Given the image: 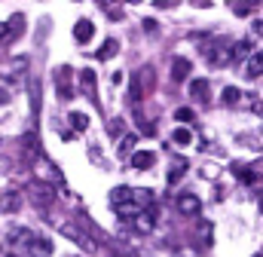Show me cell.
I'll list each match as a JSON object with an SVG mask.
<instances>
[{"label": "cell", "mask_w": 263, "mask_h": 257, "mask_svg": "<svg viewBox=\"0 0 263 257\" xmlns=\"http://www.w3.org/2000/svg\"><path fill=\"white\" fill-rule=\"evenodd\" d=\"M55 227H59V233H62V236H67L70 242H77V245H80L83 251H89V254H92V251H98L95 239H92V236H89V233H86L83 227H77V224H70V221H62V224L55 221Z\"/></svg>", "instance_id": "1"}, {"label": "cell", "mask_w": 263, "mask_h": 257, "mask_svg": "<svg viewBox=\"0 0 263 257\" xmlns=\"http://www.w3.org/2000/svg\"><path fill=\"white\" fill-rule=\"evenodd\" d=\"M202 56L211 67H223V64H230L236 59V52L230 46H202Z\"/></svg>", "instance_id": "2"}, {"label": "cell", "mask_w": 263, "mask_h": 257, "mask_svg": "<svg viewBox=\"0 0 263 257\" xmlns=\"http://www.w3.org/2000/svg\"><path fill=\"white\" fill-rule=\"evenodd\" d=\"M70 80H73V70H70L67 64H62V67L55 70V89H59V98H62V101H70V98H73Z\"/></svg>", "instance_id": "3"}, {"label": "cell", "mask_w": 263, "mask_h": 257, "mask_svg": "<svg viewBox=\"0 0 263 257\" xmlns=\"http://www.w3.org/2000/svg\"><path fill=\"white\" fill-rule=\"evenodd\" d=\"M28 251L34 257H52L55 245H52V239H46V236H31V239H28Z\"/></svg>", "instance_id": "4"}, {"label": "cell", "mask_w": 263, "mask_h": 257, "mask_svg": "<svg viewBox=\"0 0 263 257\" xmlns=\"http://www.w3.org/2000/svg\"><path fill=\"white\" fill-rule=\"evenodd\" d=\"M132 202H135V190L132 187H114L110 190V205L117 211H126V205L132 208Z\"/></svg>", "instance_id": "5"}, {"label": "cell", "mask_w": 263, "mask_h": 257, "mask_svg": "<svg viewBox=\"0 0 263 257\" xmlns=\"http://www.w3.org/2000/svg\"><path fill=\"white\" fill-rule=\"evenodd\" d=\"M178 211H181V214H190V217L199 214V211H202V202H199L196 193H181V196H178Z\"/></svg>", "instance_id": "6"}, {"label": "cell", "mask_w": 263, "mask_h": 257, "mask_svg": "<svg viewBox=\"0 0 263 257\" xmlns=\"http://www.w3.org/2000/svg\"><path fill=\"white\" fill-rule=\"evenodd\" d=\"M31 199H34L37 205L49 208V205L55 202V193H52V187H49V184H34V187H31Z\"/></svg>", "instance_id": "7"}, {"label": "cell", "mask_w": 263, "mask_h": 257, "mask_svg": "<svg viewBox=\"0 0 263 257\" xmlns=\"http://www.w3.org/2000/svg\"><path fill=\"white\" fill-rule=\"evenodd\" d=\"M190 59H181V56H175L172 59V80L175 83H184V80H190Z\"/></svg>", "instance_id": "8"}, {"label": "cell", "mask_w": 263, "mask_h": 257, "mask_svg": "<svg viewBox=\"0 0 263 257\" xmlns=\"http://www.w3.org/2000/svg\"><path fill=\"white\" fill-rule=\"evenodd\" d=\"M22 31H25V15H12V19L3 25V40H15V37H22Z\"/></svg>", "instance_id": "9"}, {"label": "cell", "mask_w": 263, "mask_h": 257, "mask_svg": "<svg viewBox=\"0 0 263 257\" xmlns=\"http://www.w3.org/2000/svg\"><path fill=\"white\" fill-rule=\"evenodd\" d=\"M129 162H132V169H150L153 162H156V153L153 150H135V156H129Z\"/></svg>", "instance_id": "10"}, {"label": "cell", "mask_w": 263, "mask_h": 257, "mask_svg": "<svg viewBox=\"0 0 263 257\" xmlns=\"http://www.w3.org/2000/svg\"><path fill=\"white\" fill-rule=\"evenodd\" d=\"M248 80H257V77H263V49L260 52H254L251 59H248V64H245V70H242Z\"/></svg>", "instance_id": "11"}, {"label": "cell", "mask_w": 263, "mask_h": 257, "mask_svg": "<svg viewBox=\"0 0 263 257\" xmlns=\"http://www.w3.org/2000/svg\"><path fill=\"white\" fill-rule=\"evenodd\" d=\"M92 34H95V25H92L89 19H80V22L73 25V37H77L80 43H89V40H92Z\"/></svg>", "instance_id": "12"}, {"label": "cell", "mask_w": 263, "mask_h": 257, "mask_svg": "<svg viewBox=\"0 0 263 257\" xmlns=\"http://www.w3.org/2000/svg\"><path fill=\"white\" fill-rule=\"evenodd\" d=\"M190 95H193L196 101H205V104H208V80H202V77L190 80Z\"/></svg>", "instance_id": "13"}, {"label": "cell", "mask_w": 263, "mask_h": 257, "mask_svg": "<svg viewBox=\"0 0 263 257\" xmlns=\"http://www.w3.org/2000/svg\"><path fill=\"white\" fill-rule=\"evenodd\" d=\"M80 86L86 89V95H89V98H95V70L83 67V70H80Z\"/></svg>", "instance_id": "14"}, {"label": "cell", "mask_w": 263, "mask_h": 257, "mask_svg": "<svg viewBox=\"0 0 263 257\" xmlns=\"http://www.w3.org/2000/svg\"><path fill=\"white\" fill-rule=\"evenodd\" d=\"M220 101H223V104H227V107H236V104H239V101H242V92H239V89H236V86H227V89H223V92H220Z\"/></svg>", "instance_id": "15"}, {"label": "cell", "mask_w": 263, "mask_h": 257, "mask_svg": "<svg viewBox=\"0 0 263 257\" xmlns=\"http://www.w3.org/2000/svg\"><path fill=\"white\" fill-rule=\"evenodd\" d=\"M18 205H22L18 193H3L0 196V211H18Z\"/></svg>", "instance_id": "16"}, {"label": "cell", "mask_w": 263, "mask_h": 257, "mask_svg": "<svg viewBox=\"0 0 263 257\" xmlns=\"http://www.w3.org/2000/svg\"><path fill=\"white\" fill-rule=\"evenodd\" d=\"M67 120H70V126L77 128V132H86V128H89V117H86L83 111H73Z\"/></svg>", "instance_id": "17"}, {"label": "cell", "mask_w": 263, "mask_h": 257, "mask_svg": "<svg viewBox=\"0 0 263 257\" xmlns=\"http://www.w3.org/2000/svg\"><path fill=\"white\" fill-rule=\"evenodd\" d=\"M117 52H120V43H117V40H107V43L98 49V59H101V62H107V59H114Z\"/></svg>", "instance_id": "18"}, {"label": "cell", "mask_w": 263, "mask_h": 257, "mask_svg": "<svg viewBox=\"0 0 263 257\" xmlns=\"http://www.w3.org/2000/svg\"><path fill=\"white\" fill-rule=\"evenodd\" d=\"M172 141H175V144H181V147H187V144L193 141V135H190V128H187V126H178V128H175V135H172Z\"/></svg>", "instance_id": "19"}, {"label": "cell", "mask_w": 263, "mask_h": 257, "mask_svg": "<svg viewBox=\"0 0 263 257\" xmlns=\"http://www.w3.org/2000/svg\"><path fill=\"white\" fill-rule=\"evenodd\" d=\"M144 98V86H141V80L138 77H132V86H129V101L132 104H138Z\"/></svg>", "instance_id": "20"}, {"label": "cell", "mask_w": 263, "mask_h": 257, "mask_svg": "<svg viewBox=\"0 0 263 257\" xmlns=\"http://www.w3.org/2000/svg\"><path fill=\"white\" fill-rule=\"evenodd\" d=\"M175 120H178L181 126H187V123L196 120V114H193V107H178V111H175Z\"/></svg>", "instance_id": "21"}, {"label": "cell", "mask_w": 263, "mask_h": 257, "mask_svg": "<svg viewBox=\"0 0 263 257\" xmlns=\"http://www.w3.org/2000/svg\"><path fill=\"white\" fill-rule=\"evenodd\" d=\"M135 205H147V208H153V193L150 190H135Z\"/></svg>", "instance_id": "22"}, {"label": "cell", "mask_w": 263, "mask_h": 257, "mask_svg": "<svg viewBox=\"0 0 263 257\" xmlns=\"http://www.w3.org/2000/svg\"><path fill=\"white\" fill-rule=\"evenodd\" d=\"M251 40H239L236 46H233V52H236V59H245V56H251Z\"/></svg>", "instance_id": "23"}, {"label": "cell", "mask_w": 263, "mask_h": 257, "mask_svg": "<svg viewBox=\"0 0 263 257\" xmlns=\"http://www.w3.org/2000/svg\"><path fill=\"white\" fill-rule=\"evenodd\" d=\"M184 172H187V162L181 159L178 166H172V172H168V184H178V178H184Z\"/></svg>", "instance_id": "24"}, {"label": "cell", "mask_w": 263, "mask_h": 257, "mask_svg": "<svg viewBox=\"0 0 263 257\" xmlns=\"http://www.w3.org/2000/svg\"><path fill=\"white\" fill-rule=\"evenodd\" d=\"M132 144H138V135H126L123 138V144H120V156H135V150H132Z\"/></svg>", "instance_id": "25"}, {"label": "cell", "mask_w": 263, "mask_h": 257, "mask_svg": "<svg viewBox=\"0 0 263 257\" xmlns=\"http://www.w3.org/2000/svg\"><path fill=\"white\" fill-rule=\"evenodd\" d=\"M239 178H242V184H254V181H257V172H245V169H239Z\"/></svg>", "instance_id": "26"}, {"label": "cell", "mask_w": 263, "mask_h": 257, "mask_svg": "<svg viewBox=\"0 0 263 257\" xmlns=\"http://www.w3.org/2000/svg\"><path fill=\"white\" fill-rule=\"evenodd\" d=\"M233 9H236V12H239V15H248V12H251V6H248V3H236V6H233Z\"/></svg>", "instance_id": "27"}, {"label": "cell", "mask_w": 263, "mask_h": 257, "mask_svg": "<svg viewBox=\"0 0 263 257\" xmlns=\"http://www.w3.org/2000/svg\"><path fill=\"white\" fill-rule=\"evenodd\" d=\"M120 132H123V123H120V120H114V123H110V135H120Z\"/></svg>", "instance_id": "28"}, {"label": "cell", "mask_w": 263, "mask_h": 257, "mask_svg": "<svg viewBox=\"0 0 263 257\" xmlns=\"http://www.w3.org/2000/svg\"><path fill=\"white\" fill-rule=\"evenodd\" d=\"M153 28H156V22H153V19H144V31H147V34H150V31H153Z\"/></svg>", "instance_id": "29"}, {"label": "cell", "mask_w": 263, "mask_h": 257, "mask_svg": "<svg viewBox=\"0 0 263 257\" xmlns=\"http://www.w3.org/2000/svg\"><path fill=\"white\" fill-rule=\"evenodd\" d=\"M251 28H254V34H257V37L263 34V22H251Z\"/></svg>", "instance_id": "30"}, {"label": "cell", "mask_w": 263, "mask_h": 257, "mask_svg": "<svg viewBox=\"0 0 263 257\" xmlns=\"http://www.w3.org/2000/svg\"><path fill=\"white\" fill-rule=\"evenodd\" d=\"M6 101H9V92H3V89H0V104H6Z\"/></svg>", "instance_id": "31"}, {"label": "cell", "mask_w": 263, "mask_h": 257, "mask_svg": "<svg viewBox=\"0 0 263 257\" xmlns=\"http://www.w3.org/2000/svg\"><path fill=\"white\" fill-rule=\"evenodd\" d=\"M251 107H254V111H257V114H263V104H260V101H254V104H251Z\"/></svg>", "instance_id": "32"}, {"label": "cell", "mask_w": 263, "mask_h": 257, "mask_svg": "<svg viewBox=\"0 0 263 257\" xmlns=\"http://www.w3.org/2000/svg\"><path fill=\"white\" fill-rule=\"evenodd\" d=\"M257 205H260V214H263V193L257 196Z\"/></svg>", "instance_id": "33"}, {"label": "cell", "mask_w": 263, "mask_h": 257, "mask_svg": "<svg viewBox=\"0 0 263 257\" xmlns=\"http://www.w3.org/2000/svg\"><path fill=\"white\" fill-rule=\"evenodd\" d=\"M0 37H3V28H0Z\"/></svg>", "instance_id": "34"}]
</instances>
